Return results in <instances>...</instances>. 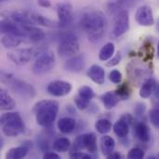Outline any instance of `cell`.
<instances>
[{"mask_svg": "<svg viewBox=\"0 0 159 159\" xmlns=\"http://www.w3.org/2000/svg\"><path fill=\"white\" fill-rule=\"evenodd\" d=\"M80 26L86 33L89 40L92 43H97L102 40L105 34L107 20L102 11H91L82 16Z\"/></svg>", "mask_w": 159, "mask_h": 159, "instance_id": "6da1fadb", "label": "cell"}, {"mask_svg": "<svg viewBox=\"0 0 159 159\" xmlns=\"http://www.w3.org/2000/svg\"><path fill=\"white\" fill-rule=\"evenodd\" d=\"M36 123L43 128H49L56 120L59 112V103L53 100H44L34 107Z\"/></svg>", "mask_w": 159, "mask_h": 159, "instance_id": "7a4b0ae2", "label": "cell"}, {"mask_svg": "<svg viewBox=\"0 0 159 159\" xmlns=\"http://www.w3.org/2000/svg\"><path fill=\"white\" fill-rule=\"evenodd\" d=\"M0 124L3 133L7 137H17L25 129L24 122L18 113H7L1 116Z\"/></svg>", "mask_w": 159, "mask_h": 159, "instance_id": "3957f363", "label": "cell"}, {"mask_svg": "<svg viewBox=\"0 0 159 159\" xmlns=\"http://www.w3.org/2000/svg\"><path fill=\"white\" fill-rule=\"evenodd\" d=\"M80 45L76 35L68 32L61 34L58 46V53L62 58H71L79 52Z\"/></svg>", "mask_w": 159, "mask_h": 159, "instance_id": "277c9868", "label": "cell"}, {"mask_svg": "<svg viewBox=\"0 0 159 159\" xmlns=\"http://www.w3.org/2000/svg\"><path fill=\"white\" fill-rule=\"evenodd\" d=\"M55 66V55L51 50L40 53L33 65V72L37 75H42L50 72Z\"/></svg>", "mask_w": 159, "mask_h": 159, "instance_id": "5b68a950", "label": "cell"}, {"mask_svg": "<svg viewBox=\"0 0 159 159\" xmlns=\"http://www.w3.org/2000/svg\"><path fill=\"white\" fill-rule=\"evenodd\" d=\"M4 77H6V79L2 78V80L4 82L7 83L8 86L10 87V89L16 94H18L20 97L24 98V99H28V100L33 99V98L35 97V94H36L35 89L31 84H29V83H27V82H25L23 80L13 78L11 76H9V77L4 76Z\"/></svg>", "mask_w": 159, "mask_h": 159, "instance_id": "8992f818", "label": "cell"}, {"mask_svg": "<svg viewBox=\"0 0 159 159\" xmlns=\"http://www.w3.org/2000/svg\"><path fill=\"white\" fill-rule=\"evenodd\" d=\"M37 51L33 48H19L9 51L7 53V58L16 65L22 66L31 61L34 57H37Z\"/></svg>", "mask_w": 159, "mask_h": 159, "instance_id": "52a82bcc", "label": "cell"}, {"mask_svg": "<svg viewBox=\"0 0 159 159\" xmlns=\"http://www.w3.org/2000/svg\"><path fill=\"white\" fill-rule=\"evenodd\" d=\"M74 149L76 151L87 149L89 154L97 152V138L94 133H85L77 136L74 142Z\"/></svg>", "mask_w": 159, "mask_h": 159, "instance_id": "ba28073f", "label": "cell"}, {"mask_svg": "<svg viewBox=\"0 0 159 159\" xmlns=\"http://www.w3.org/2000/svg\"><path fill=\"white\" fill-rule=\"evenodd\" d=\"M129 28V15L128 10H120L116 13L115 18L114 28L112 31V36L115 38L120 37Z\"/></svg>", "mask_w": 159, "mask_h": 159, "instance_id": "9c48e42d", "label": "cell"}, {"mask_svg": "<svg viewBox=\"0 0 159 159\" xmlns=\"http://www.w3.org/2000/svg\"><path fill=\"white\" fill-rule=\"evenodd\" d=\"M47 91L54 97H63L72 91V85L67 81L55 80L48 85Z\"/></svg>", "mask_w": 159, "mask_h": 159, "instance_id": "30bf717a", "label": "cell"}, {"mask_svg": "<svg viewBox=\"0 0 159 159\" xmlns=\"http://www.w3.org/2000/svg\"><path fill=\"white\" fill-rule=\"evenodd\" d=\"M58 21L61 26H66L70 24L74 20L73 6L69 2L60 3L57 7Z\"/></svg>", "mask_w": 159, "mask_h": 159, "instance_id": "8fae6325", "label": "cell"}, {"mask_svg": "<svg viewBox=\"0 0 159 159\" xmlns=\"http://www.w3.org/2000/svg\"><path fill=\"white\" fill-rule=\"evenodd\" d=\"M136 21L142 26H151L155 23L152 8L148 6L140 7L135 13Z\"/></svg>", "mask_w": 159, "mask_h": 159, "instance_id": "7c38bea8", "label": "cell"}, {"mask_svg": "<svg viewBox=\"0 0 159 159\" xmlns=\"http://www.w3.org/2000/svg\"><path fill=\"white\" fill-rule=\"evenodd\" d=\"M0 30L2 34H11L18 36L25 37L27 36L25 30L23 27L18 23H16L13 20H2L0 24Z\"/></svg>", "mask_w": 159, "mask_h": 159, "instance_id": "4fadbf2b", "label": "cell"}, {"mask_svg": "<svg viewBox=\"0 0 159 159\" xmlns=\"http://www.w3.org/2000/svg\"><path fill=\"white\" fill-rule=\"evenodd\" d=\"M85 57L81 54H76L71 57L64 64L66 71L71 73H79L85 67Z\"/></svg>", "mask_w": 159, "mask_h": 159, "instance_id": "5bb4252c", "label": "cell"}, {"mask_svg": "<svg viewBox=\"0 0 159 159\" xmlns=\"http://www.w3.org/2000/svg\"><path fill=\"white\" fill-rule=\"evenodd\" d=\"M10 18L13 21L16 23L21 25V26H27V25H35L33 18V13H29L27 11L22 10H16L11 13Z\"/></svg>", "mask_w": 159, "mask_h": 159, "instance_id": "9a60e30c", "label": "cell"}, {"mask_svg": "<svg viewBox=\"0 0 159 159\" xmlns=\"http://www.w3.org/2000/svg\"><path fill=\"white\" fill-rule=\"evenodd\" d=\"M87 75L94 83L98 85H102L105 82V71L100 65H97V64L92 65L89 69Z\"/></svg>", "mask_w": 159, "mask_h": 159, "instance_id": "2e32d148", "label": "cell"}, {"mask_svg": "<svg viewBox=\"0 0 159 159\" xmlns=\"http://www.w3.org/2000/svg\"><path fill=\"white\" fill-rule=\"evenodd\" d=\"M16 106V102L10 94L4 89L0 90V109L2 111L13 110Z\"/></svg>", "mask_w": 159, "mask_h": 159, "instance_id": "e0dca14e", "label": "cell"}, {"mask_svg": "<svg viewBox=\"0 0 159 159\" xmlns=\"http://www.w3.org/2000/svg\"><path fill=\"white\" fill-rule=\"evenodd\" d=\"M134 134L142 143H148L150 141V130L148 126L143 122H139L134 127Z\"/></svg>", "mask_w": 159, "mask_h": 159, "instance_id": "ac0fdd59", "label": "cell"}, {"mask_svg": "<svg viewBox=\"0 0 159 159\" xmlns=\"http://www.w3.org/2000/svg\"><path fill=\"white\" fill-rule=\"evenodd\" d=\"M100 147H101V151L102 155L105 157H108L109 155L114 153V150L116 147L115 140L111 136L104 134V136H102L100 140Z\"/></svg>", "mask_w": 159, "mask_h": 159, "instance_id": "d6986e66", "label": "cell"}, {"mask_svg": "<svg viewBox=\"0 0 159 159\" xmlns=\"http://www.w3.org/2000/svg\"><path fill=\"white\" fill-rule=\"evenodd\" d=\"M22 27L25 30L26 34L29 37L30 41L36 43L44 39L45 33L42 29L35 27L34 25H27V26H22Z\"/></svg>", "mask_w": 159, "mask_h": 159, "instance_id": "ffe728a7", "label": "cell"}, {"mask_svg": "<svg viewBox=\"0 0 159 159\" xmlns=\"http://www.w3.org/2000/svg\"><path fill=\"white\" fill-rule=\"evenodd\" d=\"M101 100H102L105 109L111 110L117 105V103L120 102L121 99L116 91L115 92L114 91H108L101 97Z\"/></svg>", "mask_w": 159, "mask_h": 159, "instance_id": "44dd1931", "label": "cell"}, {"mask_svg": "<svg viewBox=\"0 0 159 159\" xmlns=\"http://www.w3.org/2000/svg\"><path fill=\"white\" fill-rule=\"evenodd\" d=\"M57 127L61 133L69 134L75 130L76 127V121L72 117H62L58 121Z\"/></svg>", "mask_w": 159, "mask_h": 159, "instance_id": "7402d4cb", "label": "cell"}, {"mask_svg": "<svg viewBox=\"0 0 159 159\" xmlns=\"http://www.w3.org/2000/svg\"><path fill=\"white\" fill-rule=\"evenodd\" d=\"M113 129L117 137L125 139L128 137L129 132V124L125 119L120 118L118 121L115 123V125L113 126Z\"/></svg>", "mask_w": 159, "mask_h": 159, "instance_id": "603a6c76", "label": "cell"}, {"mask_svg": "<svg viewBox=\"0 0 159 159\" xmlns=\"http://www.w3.org/2000/svg\"><path fill=\"white\" fill-rule=\"evenodd\" d=\"M23 41L21 36H18L11 34H6L1 39V43L5 48H14L18 47Z\"/></svg>", "mask_w": 159, "mask_h": 159, "instance_id": "cb8c5ba5", "label": "cell"}, {"mask_svg": "<svg viewBox=\"0 0 159 159\" xmlns=\"http://www.w3.org/2000/svg\"><path fill=\"white\" fill-rule=\"evenodd\" d=\"M157 83L153 78H149L145 80L140 89V96L143 99H148L155 91Z\"/></svg>", "mask_w": 159, "mask_h": 159, "instance_id": "d4e9b609", "label": "cell"}, {"mask_svg": "<svg viewBox=\"0 0 159 159\" xmlns=\"http://www.w3.org/2000/svg\"><path fill=\"white\" fill-rule=\"evenodd\" d=\"M129 74L133 80H138L148 76L149 71L145 67H141L139 65H134V66L130 65L129 67Z\"/></svg>", "mask_w": 159, "mask_h": 159, "instance_id": "484cf974", "label": "cell"}, {"mask_svg": "<svg viewBox=\"0 0 159 159\" xmlns=\"http://www.w3.org/2000/svg\"><path fill=\"white\" fill-rule=\"evenodd\" d=\"M134 4L133 0H116L109 4V10L113 12H119L120 10H127Z\"/></svg>", "mask_w": 159, "mask_h": 159, "instance_id": "4316f807", "label": "cell"}, {"mask_svg": "<svg viewBox=\"0 0 159 159\" xmlns=\"http://www.w3.org/2000/svg\"><path fill=\"white\" fill-rule=\"evenodd\" d=\"M28 153V148L25 146H19V147H13L10 148L7 154L6 158L7 159H21L26 157Z\"/></svg>", "mask_w": 159, "mask_h": 159, "instance_id": "83f0119b", "label": "cell"}, {"mask_svg": "<svg viewBox=\"0 0 159 159\" xmlns=\"http://www.w3.org/2000/svg\"><path fill=\"white\" fill-rule=\"evenodd\" d=\"M116 51V48H115V45L111 42L105 44L102 49L100 50V53H99V59L101 61H106L108 60H110L114 53Z\"/></svg>", "mask_w": 159, "mask_h": 159, "instance_id": "f1b7e54d", "label": "cell"}, {"mask_svg": "<svg viewBox=\"0 0 159 159\" xmlns=\"http://www.w3.org/2000/svg\"><path fill=\"white\" fill-rule=\"evenodd\" d=\"M33 18H34V21L36 24H39V25H42V26H46V27H60V23L59 21H55V20H49L44 16H41V15H37V14H34L33 13Z\"/></svg>", "mask_w": 159, "mask_h": 159, "instance_id": "f546056e", "label": "cell"}, {"mask_svg": "<svg viewBox=\"0 0 159 159\" xmlns=\"http://www.w3.org/2000/svg\"><path fill=\"white\" fill-rule=\"evenodd\" d=\"M71 143L70 140L68 138H59L57 139L53 144H52V148L54 151L58 152V153H65L66 151H68V149L70 148Z\"/></svg>", "mask_w": 159, "mask_h": 159, "instance_id": "4dcf8cb0", "label": "cell"}, {"mask_svg": "<svg viewBox=\"0 0 159 159\" xmlns=\"http://www.w3.org/2000/svg\"><path fill=\"white\" fill-rule=\"evenodd\" d=\"M95 129H97L99 133L104 135L110 132V130L112 129V123L108 119L102 118V119L97 120V122L95 123Z\"/></svg>", "mask_w": 159, "mask_h": 159, "instance_id": "1f68e13d", "label": "cell"}, {"mask_svg": "<svg viewBox=\"0 0 159 159\" xmlns=\"http://www.w3.org/2000/svg\"><path fill=\"white\" fill-rule=\"evenodd\" d=\"M116 92L117 93V95L120 97L121 100H128L130 96L131 90H130V88L128 85V83H124L116 89Z\"/></svg>", "mask_w": 159, "mask_h": 159, "instance_id": "d6a6232c", "label": "cell"}, {"mask_svg": "<svg viewBox=\"0 0 159 159\" xmlns=\"http://www.w3.org/2000/svg\"><path fill=\"white\" fill-rule=\"evenodd\" d=\"M78 95L85 98V99H87V100H89V101H91L95 97V93H94L93 89L89 86L81 87L78 89Z\"/></svg>", "mask_w": 159, "mask_h": 159, "instance_id": "836d02e7", "label": "cell"}, {"mask_svg": "<svg viewBox=\"0 0 159 159\" xmlns=\"http://www.w3.org/2000/svg\"><path fill=\"white\" fill-rule=\"evenodd\" d=\"M75 106L77 109L79 110H85L89 107V103H90V101L89 100H87L81 96H79L77 94V96L75 97Z\"/></svg>", "mask_w": 159, "mask_h": 159, "instance_id": "e575fe53", "label": "cell"}, {"mask_svg": "<svg viewBox=\"0 0 159 159\" xmlns=\"http://www.w3.org/2000/svg\"><path fill=\"white\" fill-rule=\"evenodd\" d=\"M145 156V153L141 148H132L129 154L128 158L129 159H143Z\"/></svg>", "mask_w": 159, "mask_h": 159, "instance_id": "d590c367", "label": "cell"}, {"mask_svg": "<svg viewBox=\"0 0 159 159\" xmlns=\"http://www.w3.org/2000/svg\"><path fill=\"white\" fill-rule=\"evenodd\" d=\"M149 116L151 123L159 129V108L152 109L149 113Z\"/></svg>", "mask_w": 159, "mask_h": 159, "instance_id": "8d00e7d4", "label": "cell"}, {"mask_svg": "<svg viewBox=\"0 0 159 159\" xmlns=\"http://www.w3.org/2000/svg\"><path fill=\"white\" fill-rule=\"evenodd\" d=\"M109 79L114 84H120L122 80V74L118 70H113L110 72Z\"/></svg>", "mask_w": 159, "mask_h": 159, "instance_id": "74e56055", "label": "cell"}, {"mask_svg": "<svg viewBox=\"0 0 159 159\" xmlns=\"http://www.w3.org/2000/svg\"><path fill=\"white\" fill-rule=\"evenodd\" d=\"M120 61H121V54H120V52H117L113 58H111L109 60V61H107L106 66L107 67H114V66L117 65Z\"/></svg>", "mask_w": 159, "mask_h": 159, "instance_id": "f35d334b", "label": "cell"}, {"mask_svg": "<svg viewBox=\"0 0 159 159\" xmlns=\"http://www.w3.org/2000/svg\"><path fill=\"white\" fill-rule=\"evenodd\" d=\"M70 157L74 159H91L92 156L86 154V153H82V152H74L70 155Z\"/></svg>", "mask_w": 159, "mask_h": 159, "instance_id": "ab89813d", "label": "cell"}, {"mask_svg": "<svg viewBox=\"0 0 159 159\" xmlns=\"http://www.w3.org/2000/svg\"><path fill=\"white\" fill-rule=\"evenodd\" d=\"M145 112V105L143 104V103H138L136 106H135V114L136 116H141L144 114Z\"/></svg>", "mask_w": 159, "mask_h": 159, "instance_id": "60d3db41", "label": "cell"}, {"mask_svg": "<svg viewBox=\"0 0 159 159\" xmlns=\"http://www.w3.org/2000/svg\"><path fill=\"white\" fill-rule=\"evenodd\" d=\"M43 158L45 159H59L60 156L57 153L54 152H46L43 156Z\"/></svg>", "mask_w": 159, "mask_h": 159, "instance_id": "b9f144b4", "label": "cell"}, {"mask_svg": "<svg viewBox=\"0 0 159 159\" xmlns=\"http://www.w3.org/2000/svg\"><path fill=\"white\" fill-rule=\"evenodd\" d=\"M37 4L42 7H49L51 6L48 0H37Z\"/></svg>", "mask_w": 159, "mask_h": 159, "instance_id": "7bdbcfd3", "label": "cell"}, {"mask_svg": "<svg viewBox=\"0 0 159 159\" xmlns=\"http://www.w3.org/2000/svg\"><path fill=\"white\" fill-rule=\"evenodd\" d=\"M107 157H108L109 159H120L121 158V155H120L119 153H116V152H114V153H112L111 155H109Z\"/></svg>", "mask_w": 159, "mask_h": 159, "instance_id": "ee69618b", "label": "cell"}, {"mask_svg": "<svg viewBox=\"0 0 159 159\" xmlns=\"http://www.w3.org/2000/svg\"><path fill=\"white\" fill-rule=\"evenodd\" d=\"M154 93H155L154 97H155V99H156V100H157V101H158V104H159V85H157V86H156V89H155Z\"/></svg>", "mask_w": 159, "mask_h": 159, "instance_id": "f6af8a7d", "label": "cell"}, {"mask_svg": "<svg viewBox=\"0 0 159 159\" xmlns=\"http://www.w3.org/2000/svg\"><path fill=\"white\" fill-rule=\"evenodd\" d=\"M157 57L159 58V42L158 44H157Z\"/></svg>", "mask_w": 159, "mask_h": 159, "instance_id": "bcb514c9", "label": "cell"}, {"mask_svg": "<svg viewBox=\"0 0 159 159\" xmlns=\"http://www.w3.org/2000/svg\"><path fill=\"white\" fill-rule=\"evenodd\" d=\"M157 30L159 31V20H158V21H157Z\"/></svg>", "mask_w": 159, "mask_h": 159, "instance_id": "7dc6e473", "label": "cell"}, {"mask_svg": "<svg viewBox=\"0 0 159 159\" xmlns=\"http://www.w3.org/2000/svg\"><path fill=\"white\" fill-rule=\"evenodd\" d=\"M1 1H7V0H1Z\"/></svg>", "mask_w": 159, "mask_h": 159, "instance_id": "c3c4849f", "label": "cell"}]
</instances>
